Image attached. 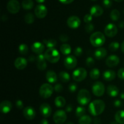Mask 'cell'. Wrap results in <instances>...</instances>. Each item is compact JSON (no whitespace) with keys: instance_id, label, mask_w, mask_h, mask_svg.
I'll use <instances>...</instances> for the list:
<instances>
[{"instance_id":"obj_21","label":"cell","mask_w":124,"mask_h":124,"mask_svg":"<svg viewBox=\"0 0 124 124\" xmlns=\"http://www.w3.org/2000/svg\"><path fill=\"white\" fill-rule=\"evenodd\" d=\"M94 55L97 59L101 60L106 57L107 55V51L104 47H99L95 50Z\"/></svg>"},{"instance_id":"obj_60","label":"cell","mask_w":124,"mask_h":124,"mask_svg":"<svg viewBox=\"0 0 124 124\" xmlns=\"http://www.w3.org/2000/svg\"><path fill=\"white\" fill-rule=\"evenodd\" d=\"M110 124H118V123L116 121H113V122H111L110 123Z\"/></svg>"},{"instance_id":"obj_4","label":"cell","mask_w":124,"mask_h":124,"mask_svg":"<svg viewBox=\"0 0 124 124\" xmlns=\"http://www.w3.org/2000/svg\"><path fill=\"white\" fill-rule=\"evenodd\" d=\"M91 98L90 93L86 89L81 90L78 93L77 101L82 106L87 105L91 101Z\"/></svg>"},{"instance_id":"obj_24","label":"cell","mask_w":124,"mask_h":124,"mask_svg":"<svg viewBox=\"0 0 124 124\" xmlns=\"http://www.w3.org/2000/svg\"><path fill=\"white\" fill-rule=\"evenodd\" d=\"M46 79L49 83H55L58 80V76L53 70H48L46 73Z\"/></svg>"},{"instance_id":"obj_13","label":"cell","mask_w":124,"mask_h":124,"mask_svg":"<svg viewBox=\"0 0 124 124\" xmlns=\"http://www.w3.org/2000/svg\"><path fill=\"white\" fill-rule=\"evenodd\" d=\"M48 10L47 7L42 4H39L35 7V14L37 18L42 19L47 16Z\"/></svg>"},{"instance_id":"obj_15","label":"cell","mask_w":124,"mask_h":124,"mask_svg":"<svg viewBox=\"0 0 124 124\" xmlns=\"http://www.w3.org/2000/svg\"><path fill=\"white\" fill-rule=\"evenodd\" d=\"M39 111L42 116L46 118L50 117L52 113V110L50 105L47 103H44V104H41L39 107Z\"/></svg>"},{"instance_id":"obj_16","label":"cell","mask_w":124,"mask_h":124,"mask_svg":"<svg viewBox=\"0 0 124 124\" xmlns=\"http://www.w3.org/2000/svg\"><path fill=\"white\" fill-rule=\"evenodd\" d=\"M120 59L117 56L113 54L108 57L106 59V65L108 67H115L119 64Z\"/></svg>"},{"instance_id":"obj_58","label":"cell","mask_w":124,"mask_h":124,"mask_svg":"<svg viewBox=\"0 0 124 124\" xmlns=\"http://www.w3.org/2000/svg\"><path fill=\"white\" fill-rule=\"evenodd\" d=\"M120 98H121V99H124V92H122V93H121V94H120Z\"/></svg>"},{"instance_id":"obj_57","label":"cell","mask_w":124,"mask_h":124,"mask_svg":"<svg viewBox=\"0 0 124 124\" xmlns=\"http://www.w3.org/2000/svg\"><path fill=\"white\" fill-rule=\"evenodd\" d=\"M1 19H2V21H6L7 19V15H4H4L2 16V18H1Z\"/></svg>"},{"instance_id":"obj_52","label":"cell","mask_w":124,"mask_h":124,"mask_svg":"<svg viewBox=\"0 0 124 124\" xmlns=\"http://www.w3.org/2000/svg\"><path fill=\"white\" fill-rule=\"evenodd\" d=\"M93 123L94 124H101V120L99 117H96L93 120Z\"/></svg>"},{"instance_id":"obj_33","label":"cell","mask_w":124,"mask_h":124,"mask_svg":"<svg viewBox=\"0 0 124 124\" xmlns=\"http://www.w3.org/2000/svg\"><path fill=\"white\" fill-rule=\"evenodd\" d=\"M92 122V118L88 115H84L79 119V124H91Z\"/></svg>"},{"instance_id":"obj_37","label":"cell","mask_w":124,"mask_h":124,"mask_svg":"<svg viewBox=\"0 0 124 124\" xmlns=\"http://www.w3.org/2000/svg\"><path fill=\"white\" fill-rule=\"evenodd\" d=\"M86 110L84 107H78L76 109V116H77L78 117H81L82 116H84L85 114Z\"/></svg>"},{"instance_id":"obj_44","label":"cell","mask_w":124,"mask_h":124,"mask_svg":"<svg viewBox=\"0 0 124 124\" xmlns=\"http://www.w3.org/2000/svg\"><path fill=\"white\" fill-rule=\"evenodd\" d=\"M54 90L57 93H61V92H62L63 91L64 88H63L62 85L61 84H56L54 85Z\"/></svg>"},{"instance_id":"obj_61","label":"cell","mask_w":124,"mask_h":124,"mask_svg":"<svg viewBox=\"0 0 124 124\" xmlns=\"http://www.w3.org/2000/svg\"><path fill=\"white\" fill-rule=\"evenodd\" d=\"M115 1H116V2H121V1H124V0H115Z\"/></svg>"},{"instance_id":"obj_54","label":"cell","mask_w":124,"mask_h":124,"mask_svg":"<svg viewBox=\"0 0 124 124\" xmlns=\"http://www.w3.org/2000/svg\"><path fill=\"white\" fill-rule=\"evenodd\" d=\"M119 27L120 29H124V21H121L119 23Z\"/></svg>"},{"instance_id":"obj_1","label":"cell","mask_w":124,"mask_h":124,"mask_svg":"<svg viewBox=\"0 0 124 124\" xmlns=\"http://www.w3.org/2000/svg\"><path fill=\"white\" fill-rule=\"evenodd\" d=\"M105 108V102L102 100L97 99L93 101L88 106V111L90 113L94 116H99L104 112Z\"/></svg>"},{"instance_id":"obj_40","label":"cell","mask_w":124,"mask_h":124,"mask_svg":"<svg viewBox=\"0 0 124 124\" xmlns=\"http://www.w3.org/2000/svg\"><path fill=\"white\" fill-rule=\"evenodd\" d=\"M94 26L92 23H88L85 25V30L86 32L88 33H91L92 31L94 30Z\"/></svg>"},{"instance_id":"obj_53","label":"cell","mask_w":124,"mask_h":124,"mask_svg":"<svg viewBox=\"0 0 124 124\" xmlns=\"http://www.w3.org/2000/svg\"><path fill=\"white\" fill-rule=\"evenodd\" d=\"M35 59H36V57H35V56H33V55L30 56V57L29 58V61L30 62H31L35 61Z\"/></svg>"},{"instance_id":"obj_51","label":"cell","mask_w":124,"mask_h":124,"mask_svg":"<svg viewBox=\"0 0 124 124\" xmlns=\"http://www.w3.org/2000/svg\"><path fill=\"white\" fill-rule=\"evenodd\" d=\"M61 3L64 4H69L73 2L74 0H59Z\"/></svg>"},{"instance_id":"obj_62","label":"cell","mask_w":124,"mask_h":124,"mask_svg":"<svg viewBox=\"0 0 124 124\" xmlns=\"http://www.w3.org/2000/svg\"><path fill=\"white\" fill-rule=\"evenodd\" d=\"M66 124H73L72 123V122H67V123Z\"/></svg>"},{"instance_id":"obj_46","label":"cell","mask_w":124,"mask_h":124,"mask_svg":"<svg viewBox=\"0 0 124 124\" xmlns=\"http://www.w3.org/2000/svg\"><path fill=\"white\" fill-rule=\"evenodd\" d=\"M117 76L121 79H124V68H121L118 70Z\"/></svg>"},{"instance_id":"obj_2","label":"cell","mask_w":124,"mask_h":124,"mask_svg":"<svg viewBox=\"0 0 124 124\" xmlns=\"http://www.w3.org/2000/svg\"><path fill=\"white\" fill-rule=\"evenodd\" d=\"M91 44L95 47H101L105 42V36L101 31H96L90 37Z\"/></svg>"},{"instance_id":"obj_42","label":"cell","mask_w":124,"mask_h":124,"mask_svg":"<svg viewBox=\"0 0 124 124\" xmlns=\"http://www.w3.org/2000/svg\"><path fill=\"white\" fill-rule=\"evenodd\" d=\"M78 89V85L76 83H71L69 86V90L71 93H75Z\"/></svg>"},{"instance_id":"obj_31","label":"cell","mask_w":124,"mask_h":124,"mask_svg":"<svg viewBox=\"0 0 124 124\" xmlns=\"http://www.w3.org/2000/svg\"><path fill=\"white\" fill-rule=\"evenodd\" d=\"M34 2L32 0H23L22 7L25 10H31L33 7Z\"/></svg>"},{"instance_id":"obj_32","label":"cell","mask_w":124,"mask_h":124,"mask_svg":"<svg viewBox=\"0 0 124 124\" xmlns=\"http://www.w3.org/2000/svg\"><path fill=\"white\" fill-rule=\"evenodd\" d=\"M100 75V71L98 69H93L90 73V76L91 79L93 80H96L99 79Z\"/></svg>"},{"instance_id":"obj_48","label":"cell","mask_w":124,"mask_h":124,"mask_svg":"<svg viewBox=\"0 0 124 124\" xmlns=\"http://www.w3.org/2000/svg\"><path fill=\"white\" fill-rule=\"evenodd\" d=\"M16 107L18 109H22L24 107V104L21 100H18L16 102Z\"/></svg>"},{"instance_id":"obj_50","label":"cell","mask_w":124,"mask_h":124,"mask_svg":"<svg viewBox=\"0 0 124 124\" xmlns=\"http://www.w3.org/2000/svg\"><path fill=\"white\" fill-rule=\"evenodd\" d=\"M73 108L72 105H71V104H69V105L66 107V108H65V111L68 113H70L73 110Z\"/></svg>"},{"instance_id":"obj_64","label":"cell","mask_w":124,"mask_h":124,"mask_svg":"<svg viewBox=\"0 0 124 124\" xmlns=\"http://www.w3.org/2000/svg\"></svg>"},{"instance_id":"obj_5","label":"cell","mask_w":124,"mask_h":124,"mask_svg":"<svg viewBox=\"0 0 124 124\" xmlns=\"http://www.w3.org/2000/svg\"><path fill=\"white\" fill-rule=\"evenodd\" d=\"M53 87L50 84H44L40 87L39 93L40 96L44 99L49 98L53 93Z\"/></svg>"},{"instance_id":"obj_56","label":"cell","mask_w":124,"mask_h":124,"mask_svg":"<svg viewBox=\"0 0 124 124\" xmlns=\"http://www.w3.org/2000/svg\"><path fill=\"white\" fill-rule=\"evenodd\" d=\"M121 50L123 52V53H124V41L121 44Z\"/></svg>"},{"instance_id":"obj_59","label":"cell","mask_w":124,"mask_h":124,"mask_svg":"<svg viewBox=\"0 0 124 124\" xmlns=\"http://www.w3.org/2000/svg\"><path fill=\"white\" fill-rule=\"evenodd\" d=\"M36 2H39V3H42L45 1V0H36Z\"/></svg>"},{"instance_id":"obj_20","label":"cell","mask_w":124,"mask_h":124,"mask_svg":"<svg viewBox=\"0 0 124 124\" xmlns=\"http://www.w3.org/2000/svg\"><path fill=\"white\" fill-rule=\"evenodd\" d=\"M12 108V104L8 101H3L0 104V110L1 113L4 114H7L11 111Z\"/></svg>"},{"instance_id":"obj_30","label":"cell","mask_w":124,"mask_h":124,"mask_svg":"<svg viewBox=\"0 0 124 124\" xmlns=\"http://www.w3.org/2000/svg\"><path fill=\"white\" fill-rule=\"evenodd\" d=\"M43 43L48 48H54L57 44V41L54 39H45L43 40Z\"/></svg>"},{"instance_id":"obj_38","label":"cell","mask_w":124,"mask_h":124,"mask_svg":"<svg viewBox=\"0 0 124 124\" xmlns=\"http://www.w3.org/2000/svg\"><path fill=\"white\" fill-rule=\"evenodd\" d=\"M120 47V44L118 42H116V41H114L112 42L109 45V49L111 52H116V50L119 49Z\"/></svg>"},{"instance_id":"obj_63","label":"cell","mask_w":124,"mask_h":124,"mask_svg":"<svg viewBox=\"0 0 124 124\" xmlns=\"http://www.w3.org/2000/svg\"><path fill=\"white\" fill-rule=\"evenodd\" d=\"M92 1H97V0H92Z\"/></svg>"},{"instance_id":"obj_45","label":"cell","mask_w":124,"mask_h":124,"mask_svg":"<svg viewBox=\"0 0 124 124\" xmlns=\"http://www.w3.org/2000/svg\"><path fill=\"white\" fill-rule=\"evenodd\" d=\"M59 39H60V41H61V42H66L67 41H69V36L67 35H65V34H61V35L59 36Z\"/></svg>"},{"instance_id":"obj_19","label":"cell","mask_w":124,"mask_h":124,"mask_svg":"<svg viewBox=\"0 0 124 124\" xmlns=\"http://www.w3.org/2000/svg\"><path fill=\"white\" fill-rule=\"evenodd\" d=\"M15 67L18 70H23L27 65V61L24 58L19 57L15 59L14 62Z\"/></svg>"},{"instance_id":"obj_28","label":"cell","mask_w":124,"mask_h":124,"mask_svg":"<svg viewBox=\"0 0 124 124\" xmlns=\"http://www.w3.org/2000/svg\"><path fill=\"white\" fill-rule=\"evenodd\" d=\"M58 76H59V79H60V81L64 83L68 82L70 80V75L66 71H62L59 72Z\"/></svg>"},{"instance_id":"obj_27","label":"cell","mask_w":124,"mask_h":124,"mask_svg":"<svg viewBox=\"0 0 124 124\" xmlns=\"http://www.w3.org/2000/svg\"><path fill=\"white\" fill-rule=\"evenodd\" d=\"M65 104H66V101L64 97L59 96L56 97L54 99V104L57 107H64L65 105Z\"/></svg>"},{"instance_id":"obj_3","label":"cell","mask_w":124,"mask_h":124,"mask_svg":"<svg viewBox=\"0 0 124 124\" xmlns=\"http://www.w3.org/2000/svg\"><path fill=\"white\" fill-rule=\"evenodd\" d=\"M44 56L47 61L53 64L57 63L60 59V54L54 48H47L45 52Z\"/></svg>"},{"instance_id":"obj_49","label":"cell","mask_w":124,"mask_h":124,"mask_svg":"<svg viewBox=\"0 0 124 124\" xmlns=\"http://www.w3.org/2000/svg\"><path fill=\"white\" fill-rule=\"evenodd\" d=\"M114 105H115V107H116L119 108L121 107H122V102L120 100L117 99V100L115 101V102H114Z\"/></svg>"},{"instance_id":"obj_25","label":"cell","mask_w":124,"mask_h":124,"mask_svg":"<svg viewBox=\"0 0 124 124\" xmlns=\"http://www.w3.org/2000/svg\"><path fill=\"white\" fill-rule=\"evenodd\" d=\"M116 78V73L111 70H108L103 73V78L107 81H111Z\"/></svg>"},{"instance_id":"obj_18","label":"cell","mask_w":124,"mask_h":124,"mask_svg":"<svg viewBox=\"0 0 124 124\" xmlns=\"http://www.w3.org/2000/svg\"><path fill=\"white\" fill-rule=\"evenodd\" d=\"M31 49L33 52L36 54H41L45 49V46L43 43L40 42H35L31 45Z\"/></svg>"},{"instance_id":"obj_55","label":"cell","mask_w":124,"mask_h":124,"mask_svg":"<svg viewBox=\"0 0 124 124\" xmlns=\"http://www.w3.org/2000/svg\"><path fill=\"white\" fill-rule=\"evenodd\" d=\"M40 124H49V122H48V121L46 119H44L41 120Z\"/></svg>"},{"instance_id":"obj_23","label":"cell","mask_w":124,"mask_h":124,"mask_svg":"<svg viewBox=\"0 0 124 124\" xmlns=\"http://www.w3.org/2000/svg\"><path fill=\"white\" fill-rule=\"evenodd\" d=\"M119 89L115 85H109L107 88V93L110 97L115 98L119 94Z\"/></svg>"},{"instance_id":"obj_9","label":"cell","mask_w":124,"mask_h":124,"mask_svg":"<svg viewBox=\"0 0 124 124\" xmlns=\"http://www.w3.org/2000/svg\"><path fill=\"white\" fill-rule=\"evenodd\" d=\"M78 61L75 56L70 55L65 57L64 59V65L69 70H71L77 65Z\"/></svg>"},{"instance_id":"obj_36","label":"cell","mask_w":124,"mask_h":124,"mask_svg":"<svg viewBox=\"0 0 124 124\" xmlns=\"http://www.w3.org/2000/svg\"><path fill=\"white\" fill-rule=\"evenodd\" d=\"M18 51H19V53L23 55H25L27 54L28 52H29V47L25 44H21L18 47Z\"/></svg>"},{"instance_id":"obj_43","label":"cell","mask_w":124,"mask_h":124,"mask_svg":"<svg viewBox=\"0 0 124 124\" xmlns=\"http://www.w3.org/2000/svg\"><path fill=\"white\" fill-rule=\"evenodd\" d=\"M93 20V16L90 13V14H86L84 17V21L86 23H90L91 21Z\"/></svg>"},{"instance_id":"obj_12","label":"cell","mask_w":124,"mask_h":124,"mask_svg":"<svg viewBox=\"0 0 124 124\" xmlns=\"http://www.w3.org/2000/svg\"><path fill=\"white\" fill-rule=\"evenodd\" d=\"M81 19L76 16H71L67 21L68 27L71 29H76L81 25Z\"/></svg>"},{"instance_id":"obj_22","label":"cell","mask_w":124,"mask_h":124,"mask_svg":"<svg viewBox=\"0 0 124 124\" xmlns=\"http://www.w3.org/2000/svg\"><path fill=\"white\" fill-rule=\"evenodd\" d=\"M103 12L102 8L99 5H94L90 8V14L93 16H100L103 14Z\"/></svg>"},{"instance_id":"obj_10","label":"cell","mask_w":124,"mask_h":124,"mask_svg":"<svg viewBox=\"0 0 124 124\" xmlns=\"http://www.w3.org/2000/svg\"><path fill=\"white\" fill-rule=\"evenodd\" d=\"M117 28L116 25L113 23H109L105 26L104 33L107 36L110 38L114 37L117 33Z\"/></svg>"},{"instance_id":"obj_41","label":"cell","mask_w":124,"mask_h":124,"mask_svg":"<svg viewBox=\"0 0 124 124\" xmlns=\"http://www.w3.org/2000/svg\"><path fill=\"white\" fill-rule=\"evenodd\" d=\"M83 53V50L81 47H76L74 50V54L76 56H80Z\"/></svg>"},{"instance_id":"obj_35","label":"cell","mask_w":124,"mask_h":124,"mask_svg":"<svg viewBox=\"0 0 124 124\" xmlns=\"http://www.w3.org/2000/svg\"><path fill=\"white\" fill-rule=\"evenodd\" d=\"M120 15H120L119 11L116 9H114L110 13V16L111 20H113V21H117L119 19Z\"/></svg>"},{"instance_id":"obj_47","label":"cell","mask_w":124,"mask_h":124,"mask_svg":"<svg viewBox=\"0 0 124 124\" xmlns=\"http://www.w3.org/2000/svg\"><path fill=\"white\" fill-rule=\"evenodd\" d=\"M103 5L106 8H110L112 6L111 0H103Z\"/></svg>"},{"instance_id":"obj_17","label":"cell","mask_w":124,"mask_h":124,"mask_svg":"<svg viewBox=\"0 0 124 124\" xmlns=\"http://www.w3.org/2000/svg\"><path fill=\"white\" fill-rule=\"evenodd\" d=\"M46 59L45 58L44 54H39L36 57V61H37V68L39 70H44L47 68V62H46Z\"/></svg>"},{"instance_id":"obj_14","label":"cell","mask_w":124,"mask_h":124,"mask_svg":"<svg viewBox=\"0 0 124 124\" xmlns=\"http://www.w3.org/2000/svg\"><path fill=\"white\" fill-rule=\"evenodd\" d=\"M23 115L26 119L31 121L35 117L36 111L33 107L31 106H27L24 108L23 110Z\"/></svg>"},{"instance_id":"obj_8","label":"cell","mask_w":124,"mask_h":124,"mask_svg":"<svg viewBox=\"0 0 124 124\" xmlns=\"http://www.w3.org/2000/svg\"><path fill=\"white\" fill-rule=\"evenodd\" d=\"M67 114L62 110H57L53 115V121L56 124H63L67 120Z\"/></svg>"},{"instance_id":"obj_34","label":"cell","mask_w":124,"mask_h":124,"mask_svg":"<svg viewBox=\"0 0 124 124\" xmlns=\"http://www.w3.org/2000/svg\"><path fill=\"white\" fill-rule=\"evenodd\" d=\"M24 21L28 24H31L35 21V16L31 13H27L24 16Z\"/></svg>"},{"instance_id":"obj_7","label":"cell","mask_w":124,"mask_h":124,"mask_svg":"<svg viewBox=\"0 0 124 124\" xmlns=\"http://www.w3.org/2000/svg\"><path fill=\"white\" fill-rule=\"evenodd\" d=\"M92 90L94 96L97 97H101L105 93V87L102 82L97 81L93 84Z\"/></svg>"},{"instance_id":"obj_6","label":"cell","mask_w":124,"mask_h":124,"mask_svg":"<svg viewBox=\"0 0 124 124\" xmlns=\"http://www.w3.org/2000/svg\"><path fill=\"white\" fill-rule=\"evenodd\" d=\"M87 76V70L84 68H78L73 72V79L76 82H81L86 78Z\"/></svg>"},{"instance_id":"obj_39","label":"cell","mask_w":124,"mask_h":124,"mask_svg":"<svg viewBox=\"0 0 124 124\" xmlns=\"http://www.w3.org/2000/svg\"><path fill=\"white\" fill-rule=\"evenodd\" d=\"M94 64H95V62H94V59L92 57H88L86 59V65L88 67H93L94 65Z\"/></svg>"},{"instance_id":"obj_11","label":"cell","mask_w":124,"mask_h":124,"mask_svg":"<svg viewBox=\"0 0 124 124\" xmlns=\"http://www.w3.org/2000/svg\"><path fill=\"white\" fill-rule=\"evenodd\" d=\"M7 8L12 14H16L20 10V4L17 0H10L7 4Z\"/></svg>"},{"instance_id":"obj_26","label":"cell","mask_w":124,"mask_h":124,"mask_svg":"<svg viewBox=\"0 0 124 124\" xmlns=\"http://www.w3.org/2000/svg\"><path fill=\"white\" fill-rule=\"evenodd\" d=\"M115 121L119 124H124V110H119L115 114Z\"/></svg>"},{"instance_id":"obj_29","label":"cell","mask_w":124,"mask_h":124,"mask_svg":"<svg viewBox=\"0 0 124 124\" xmlns=\"http://www.w3.org/2000/svg\"><path fill=\"white\" fill-rule=\"evenodd\" d=\"M61 52L64 55H68L71 52V48L68 44H62L60 47Z\"/></svg>"}]
</instances>
